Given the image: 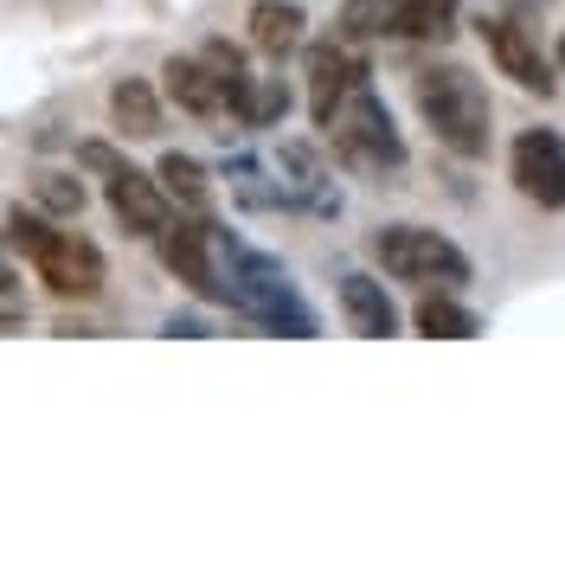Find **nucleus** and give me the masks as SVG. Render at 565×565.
<instances>
[{"mask_svg": "<svg viewBox=\"0 0 565 565\" xmlns=\"http://www.w3.org/2000/svg\"><path fill=\"white\" fill-rule=\"evenodd\" d=\"M212 232V264H218V289H225V302L238 309L245 321H257V328H277V334H296V341H309V334H321L316 309L296 296V282H289V270H282L270 250L245 245L238 232H218V225H206Z\"/></svg>", "mask_w": 565, "mask_h": 565, "instance_id": "1", "label": "nucleus"}, {"mask_svg": "<svg viewBox=\"0 0 565 565\" xmlns=\"http://www.w3.org/2000/svg\"><path fill=\"white\" fill-rule=\"evenodd\" d=\"M0 245L20 250V257H33L39 282H45L52 296H65V302H84V296L104 289V250L90 245L84 232H58V225L33 206H7Z\"/></svg>", "mask_w": 565, "mask_h": 565, "instance_id": "2", "label": "nucleus"}, {"mask_svg": "<svg viewBox=\"0 0 565 565\" xmlns=\"http://www.w3.org/2000/svg\"><path fill=\"white\" fill-rule=\"evenodd\" d=\"M418 109L424 122H430V136L444 141L450 154L462 161H482L494 141V104L489 90H482V77L457 58H444V65H424L418 71Z\"/></svg>", "mask_w": 565, "mask_h": 565, "instance_id": "3", "label": "nucleus"}, {"mask_svg": "<svg viewBox=\"0 0 565 565\" xmlns=\"http://www.w3.org/2000/svg\"><path fill=\"white\" fill-rule=\"evenodd\" d=\"M321 136H328V148L348 161L353 174H398L405 168V141L392 129V109L380 104L373 77H360L348 97L321 116Z\"/></svg>", "mask_w": 565, "mask_h": 565, "instance_id": "4", "label": "nucleus"}, {"mask_svg": "<svg viewBox=\"0 0 565 565\" xmlns=\"http://www.w3.org/2000/svg\"><path fill=\"white\" fill-rule=\"evenodd\" d=\"M77 161H84L90 174H104L109 212L129 225V238H148V245H154V238L174 225V200H168L161 174H141V168H129L109 141H84V148H77Z\"/></svg>", "mask_w": 565, "mask_h": 565, "instance_id": "5", "label": "nucleus"}, {"mask_svg": "<svg viewBox=\"0 0 565 565\" xmlns=\"http://www.w3.org/2000/svg\"><path fill=\"white\" fill-rule=\"evenodd\" d=\"M373 264L398 282H418V289H457V282H469V257L437 225H412V218L373 232Z\"/></svg>", "mask_w": 565, "mask_h": 565, "instance_id": "6", "label": "nucleus"}, {"mask_svg": "<svg viewBox=\"0 0 565 565\" xmlns=\"http://www.w3.org/2000/svg\"><path fill=\"white\" fill-rule=\"evenodd\" d=\"M508 174L521 186V200H533L540 212H565V141L553 129H527L514 141Z\"/></svg>", "mask_w": 565, "mask_h": 565, "instance_id": "7", "label": "nucleus"}, {"mask_svg": "<svg viewBox=\"0 0 565 565\" xmlns=\"http://www.w3.org/2000/svg\"><path fill=\"white\" fill-rule=\"evenodd\" d=\"M482 45H489V58L501 65V77H514L521 90H553V65H546V52H540V39L521 26V13H482Z\"/></svg>", "mask_w": 565, "mask_h": 565, "instance_id": "8", "label": "nucleus"}, {"mask_svg": "<svg viewBox=\"0 0 565 565\" xmlns=\"http://www.w3.org/2000/svg\"><path fill=\"white\" fill-rule=\"evenodd\" d=\"M154 250H161V264L174 270L193 296H206V302H225V289H218V264H212V232H206V218H174L161 238H154Z\"/></svg>", "mask_w": 565, "mask_h": 565, "instance_id": "9", "label": "nucleus"}, {"mask_svg": "<svg viewBox=\"0 0 565 565\" xmlns=\"http://www.w3.org/2000/svg\"><path fill=\"white\" fill-rule=\"evenodd\" d=\"M360 77H366V58L353 52L348 33L341 39H316V45H309V109H316V122L348 97Z\"/></svg>", "mask_w": 565, "mask_h": 565, "instance_id": "10", "label": "nucleus"}, {"mask_svg": "<svg viewBox=\"0 0 565 565\" xmlns=\"http://www.w3.org/2000/svg\"><path fill=\"white\" fill-rule=\"evenodd\" d=\"M161 77H168V97H174L186 116H225V104H232V90H225V77L212 71L206 52H174V58L161 65Z\"/></svg>", "mask_w": 565, "mask_h": 565, "instance_id": "11", "label": "nucleus"}, {"mask_svg": "<svg viewBox=\"0 0 565 565\" xmlns=\"http://www.w3.org/2000/svg\"><path fill=\"white\" fill-rule=\"evenodd\" d=\"M341 316H348L353 334H366V341H386V334H398V309H392L386 282L360 277V270H348L341 277Z\"/></svg>", "mask_w": 565, "mask_h": 565, "instance_id": "12", "label": "nucleus"}, {"mask_svg": "<svg viewBox=\"0 0 565 565\" xmlns=\"http://www.w3.org/2000/svg\"><path fill=\"white\" fill-rule=\"evenodd\" d=\"M302 26H309V13H302L296 0H257V7H250V45H257L264 58L296 52V45H302Z\"/></svg>", "mask_w": 565, "mask_h": 565, "instance_id": "13", "label": "nucleus"}, {"mask_svg": "<svg viewBox=\"0 0 565 565\" xmlns=\"http://www.w3.org/2000/svg\"><path fill=\"white\" fill-rule=\"evenodd\" d=\"M109 116H116V129H122L129 141L161 136V104H154V90H148L141 77H122V84L109 90Z\"/></svg>", "mask_w": 565, "mask_h": 565, "instance_id": "14", "label": "nucleus"}, {"mask_svg": "<svg viewBox=\"0 0 565 565\" xmlns=\"http://www.w3.org/2000/svg\"><path fill=\"white\" fill-rule=\"evenodd\" d=\"M161 186H168V200H174L180 212H193V218H206V212H212L206 168H200L193 154H180V148H168V154H161Z\"/></svg>", "mask_w": 565, "mask_h": 565, "instance_id": "15", "label": "nucleus"}, {"mask_svg": "<svg viewBox=\"0 0 565 565\" xmlns=\"http://www.w3.org/2000/svg\"><path fill=\"white\" fill-rule=\"evenodd\" d=\"M418 334H437V341H469V334H482V321H476V309L450 302V289H424Z\"/></svg>", "mask_w": 565, "mask_h": 565, "instance_id": "16", "label": "nucleus"}, {"mask_svg": "<svg viewBox=\"0 0 565 565\" xmlns=\"http://www.w3.org/2000/svg\"><path fill=\"white\" fill-rule=\"evenodd\" d=\"M398 13H405V0H348L341 7V33L360 45V39H380L398 26Z\"/></svg>", "mask_w": 565, "mask_h": 565, "instance_id": "17", "label": "nucleus"}, {"mask_svg": "<svg viewBox=\"0 0 565 565\" xmlns=\"http://www.w3.org/2000/svg\"><path fill=\"white\" fill-rule=\"evenodd\" d=\"M33 200L52 218H77L84 212V180L65 174V168H45V174H33Z\"/></svg>", "mask_w": 565, "mask_h": 565, "instance_id": "18", "label": "nucleus"}, {"mask_svg": "<svg viewBox=\"0 0 565 565\" xmlns=\"http://www.w3.org/2000/svg\"><path fill=\"white\" fill-rule=\"evenodd\" d=\"M457 26V0H405V13H398V39H444Z\"/></svg>", "mask_w": 565, "mask_h": 565, "instance_id": "19", "label": "nucleus"}, {"mask_svg": "<svg viewBox=\"0 0 565 565\" xmlns=\"http://www.w3.org/2000/svg\"><path fill=\"white\" fill-rule=\"evenodd\" d=\"M282 109H289V90H282V84H257V77H250L245 104H238V116H245L250 129H270V122H282Z\"/></svg>", "mask_w": 565, "mask_h": 565, "instance_id": "20", "label": "nucleus"}, {"mask_svg": "<svg viewBox=\"0 0 565 565\" xmlns=\"http://www.w3.org/2000/svg\"><path fill=\"white\" fill-rule=\"evenodd\" d=\"M26 321V302H20V277L7 264V245H0V328H20Z\"/></svg>", "mask_w": 565, "mask_h": 565, "instance_id": "21", "label": "nucleus"}, {"mask_svg": "<svg viewBox=\"0 0 565 565\" xmlns=\"http://www.w3.org/2000/svg\"><path fill=\"white\" fill-rule=\"evenodd\" d=\"M501 7H508V13H521V7H546V0H501Z\"/></svg>", "mask_w": 565, "mask_h": 565, "instance_id": "22", "label": "nucleus"}, {"mask_svg": "<svg viewBox=\"0 0 565 565\" xmlns=\"http://www.w3.org/2000/svg\"><path fill=\"white\" fill-rule=\"evenodd\" d=\"M559 65H565V39H559Z\"/></svg>", "mask_w": 565, "mask_h": 565, "instance_id": "23", "label": "nucleus"}]
</instances>
